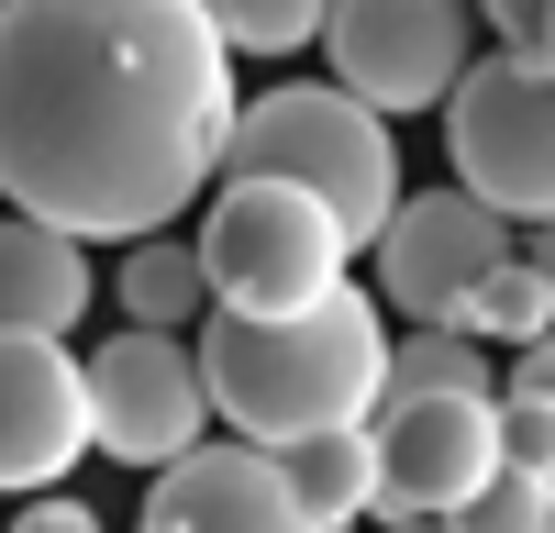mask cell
<instances>
[{
  "instance_id": "ffe728a7",
  "label": "cell",
  "mask_w": 555,
  "mask_h": 533,
  "mask_svg": "<svg viewBox=\"0 0 555 533\" xmlns=\"http://www.w3.org/2000/svg\"><path fill=\"white\" fill-rule=\"evenodd\" d=\"M12 533H101V511L67 500V489H34V511H12Z\"/></svg>"
},
{
  "instance_id": "52a82bcc",
  "label": "cell",
  "mask_w": 555,
  "mask_h": 533,
  "mask_svg": "<svg viewBox=\"0 0 555 533\" xmlns=\"http://www.w3.org/2000/svg\"><path fill=\"white\" fill-rule=\"evenodd\" d=\"M78 378H89V444L122 456V467H167V456H190V444L211 433L201 367H190V344H178V334L122 323Z\"/></svg>"
},
{
  "instance_id": "9c48e42d",
  "label": "cell",
  "mask_w": 555,
  "mask_h": 533,
  "mask_svg": "<svg viewBox=\"0 0 555 533\" xmlns=\"http://www.w3.org/2000/svg\"><path fill=\"white\" fill-rule=\"evenodd\" d=\"M500 256H512V222L467 190H400L378 222V289L400 300V323H455V300Z\"/></svg>"
},
{
  "instance_id": "30bf717a",
  "label": "cell",
  "mask_w": 555,
  "mask_h": 533,
  "mask_svg": "<svg viewBox=\"0 0 555 533\" xmlns=\"http://www.w3.org/2000/svg\"><path fill=\"white\" fill-rule=\"evenodd\" d=\"M89 456V378L67 334H0V489H56Z\"/></svg>"
},
{
  "instance_id": "277c9868",
  "label": "cell",
  "mask_w": 555,
  "mask_h": 533,
  "mask_svg": "<svg viewBox=\"0 0 555 533\" xmlns=\"http://www.w3.org/2000/svg\"><path fill=\"white\" fill-rule=\"evenodd\" d=\"M201 289L211 311H245V323H278V311H311L322 289H345V234L334 211L289 178H222V200L201 222Z\"/></svg>"
},
{
  "instance_id": "5bb4252c",
  "label": "cell",
  "mask_w": 555,
  "mask_h": 533,
  "mask_svg": "<svg viewBox=\"0 0 555 533\" xmlns=\"http://www.w3.org/2000/svg\"><path fill=\"white\" fill-rule=\"evenodd\" d=\"M455 334H478V344H544L555 334V278H544V245H512L489 266V278L455 300Z\"/></svg>"
},
{
  "instance_id": "ba28073f",
  "label": "cell",
  "mask_w": 555,
  "mask_h": 533,
  "mask_svg": "<svg viewBox=\"0 0 555 533\" xmlns=\"http://www.w3.org/2000/svg\"><path fill=\"white\" fill-rule=\"evenodd\" d=\"M366 433H378V511H423L444 522L467 489L500 467V412L467 389H411V400H378L366 412Z\"/></svg>"
},
{
  "instance_id": "9a60e30c",
  "label": "cell",
  "mask_w": 555,
  "mask_h": 533,
  "mask_svg": "<svg viewBox=\"0 0 555 533\" xmlns=\"http://www.w3.org/2000/svg\"><path fill=\"white\" fill-rule=\"evenodd\" d=\"M201 311H211V289H201V256H190V245H167V234H133V245H122V323L190 334Z\"/></svg>"
},
{
  "instance_id": "3957f363",
  "label": "cell",
  "mask_w": 555,
  "mask_h": 533,
  "mask_svg": "<svg viewBox=\"0 0 555 533\" xmlns=\"http://www.w3.org/2000/svg\"><path fill=\"white\" fill-rule=\"evenodd\" d=\"M222 178H289L334 211L345 245H378V222L400 200V145L389 122L345 101V89H267V101H234V133H222Z\"/></svg>"
},
{
  "instance_id": "4fadbf2b",
  "label": "cell",
  "mask_w": 555,
  "mask_h": 533,
  "mask_svg": "<svg viewBox=\"0 0 555 533\" xmlns=\"http://www.w3.org/2000/svg\"><path fill=\"white\" fill-rule=\"evenodd\" d=\"M278 478H289V500H300L322 533H345V522L378 511V433H366V422L300 433V444H278Z\"/></svg>"
},
{
  "instance_id": "8fae6325",
  "label": "cell",
  "mask_w": 555,
  "mask_h": 533,
  "mask_svg": "<svg viewBox=\"0 0 555 533\" xmlns=\"http://www.w3.org/2000/svg\"><path fill=\"white\" fill-rule=\"evenodd\" d=\"M145 533H322L267 444H190L145 489Z\"/></svg>"
},
{
  "instance_id": "7a4b0ae2",
  "label": "cell",
  "mask_w": 555,
  "mask_h": 533,
  "mask_svg": "<svg viewBox=\"0 0 555 533\" xmlns=\"http://www.w3.org/2000/svg\"><path fill=\"white\" fill-rule=\"evenodd\" d=\"M201 400L245 444H300V433H334L366 422L389 389V311L366 289H322L311 311H278V323H245V311H211V334L190 344Z\"/></svg>"
},
{
  "instance_id": "8992f818",
  "label": "cell",
  "mask_w": 555,
  "mask_h": 533,
  "mask_svg": "<svg viewBox=\"0 0 555 533\" xmlns=\"http://www.w3.org/2000/svg\"><path fill=\"white\" fill-rule=\"evenodd\" d=\"M322 56H334V89L366 112H434L455 67L478 56V0H334L322 12Z\"/></svg>"
},
{
  "instance_id": "2e32d148",
  "label": "cell",
  "mask_w": 555,
  "mask_h": 533,
  "mask_svg": "<svg viewBox=\"0 0 555 533\" xmlns=\"http://www.w3.org/2000/svg\"><path fill=\"white\" fill-rule=\"evenodd\" d=\"M411 389H467V400H489V344L455 334V323H411L389 344V389L378 400H411Z\"/></svg>"
},
{
  "instance_id": "5b68a950",
  "label": "cell",
  "mask_w": 555,
  "mask_h": 533,
  "mask_svg": "<svg viewBox=\"0 0 555 533\" xmlns=\"http://www.w3.org/2000/svg\"><path fill=\"white\" fill-rule=\"evenodd\" d=\"M434 112H444L455 190L533 234L555 211V89H544V67L533 56H467Z\"/></svg>"
},
{
  "instance_id": "7c38bea8",
  "label": "cell",
  "mask_w": 555,
  "mask_h": 533,
  "mask_svg": "<svg viewBox=\"0 0 555 533\" xmlns=\"http://www.w3.org/2000/svg\"><path fill=\"white\" fill-rule=\"evenodd\" d=\"M101 300V278H89L78 234H56V222H0V334H78V311Z\"/></svg>"
},
{
  "instance_id": "ac0fdd59",
  "label": "cell",
  "mask_w": 555,
  "mask_h": 533,
  "mask_svg": "<svg viewBox=\"0 0 555 533\" xmlns=\"http://www.w3.org/2000/svg\"><path fill=\"white\" fill-rule=\"evenodd\" d=\"M444 533H555V478L544 467H489L467 500L444 511Z\"/></svg>"
},
{
  "instance_id": "e0dca14e",
  "label": "cell",
  "mask_w": 555,
  "mask_h": 533,
  "mask_svg": "<svg viewBox=\"0 0 555 533\" xmlns=\"http://www.w3.org/2000/svg\"><path fill=\"white\" fill-rule=\"evenodd\" d=\"M334 0H201V23L222 34V56H300Z\"/></svg>"
},
{
  "instance_id": "6da1fadb",
  "label": "cell",
  "mask_w": 555,
  "mask_h": 533,
  "mask_svg": "<svg viewBox=\"0 0 555 533\" xmlns=\"http://www.w3.org/2000/svg\"><path fill=\"white\" fill-rule=\"evenodd\" d=\"M234 133L201 0H0V200L78 245L167 234Z\"/></svg>"
},
{
  "instance_id": "d6986e66",
  "label": "cell",
  "mask_w": 555,
  "mask_h": 533,
  "mask_svg": "<svg viewBox=\"0 0 555 533\" xmlns=\"http://www.w3.org/2000/svg\"><path fill=\"white\" fill-rule=\"evenodd\" d=\"M489 34H500V56H533V67H544V34H555V0H489Z\"/></svg>"
},
{
  "instance_id": "44dd1931",
  "label": "cell",
  "mask_w": 555,
  "mask_h": 533,
  "mask_svg": "<svg viewBox=\"0 0 555 533\" xmlns=\"http://www.w3.org/2000/svg\"><path fill=\"white\" fill-rule=\"evenodd\" d=\"M389 533H444V522H423V511H400V522H389Z\"/></svg>"
}]
</instances>
